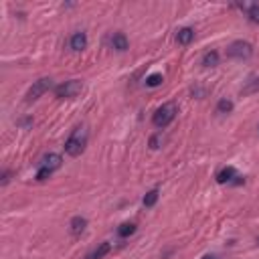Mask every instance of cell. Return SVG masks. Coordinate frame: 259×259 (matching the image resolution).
Wrapping results in <instances>:
<instances>
[{
    "instance_id": "6da1fadb",
    "label": "cell",
    "mask_w": 259,
    "mask_h": 259,
    "mask_svg": "<svg viewBox=\"0 0 259 259\" xmlns=\"http://www.w3.org/2000/svg\"><path fill=\"white\" fill-rule=\"evenodd\" d=\"M87 140H89V132L85 126H79L73 130V134L67 138V142H65V154H69L73 158L81 156L85 152V146H87Z\"/></svg>"
},
{
    "instance_id": "7a4b0ae2",
    "label": "cell",
    "mask_w": 259,
    "mask_h": 259,
    "mask_svg": "<svg viewBox=\"0 0 259 259\" xmlns=\"http://www.w3.org/2000/svg\"><path fill=\"white\" fill-rule=\"evenodd\" d=\"M61 164H63V158L59 156V154H55V152H51V154H47V156H43L41 158V162H39V168H37V180L39 182H43V180H47L55 170H59L61 168Z\"/></svg>"
},
{
    "instance_id": "3957f363",
    "label": "cell",
    "mask_w": 259,
    "mask_h": 259,
    "mask_svg": "<svg viewBox=\"0 0 259 259\" xmlns=\"http://www.w3.org/2000/svg\"><path fill=\"white\" fill-rule=\"evenodd\" d=\"M176 114H178V106H176L174 102L162 104V106L154 112V116H152V124H154L156 128L162 130V128H166V126H170V124L174 122Z\"/></svg>"
},
{
    "instance_id": "277c9868",
    "label": "cell",
    "mask_w": 259,
    "mask_h": 259,
    "mask_svg": "<svg viewBox=\"0 0 259 259\" xmlns=\"http://www.w3.org/2000/svg\"><path fill=\"white\" fill-rule=\"evenodd\" d=\"M81 91H83V81H79V79H69L55 87V95L59 100H73Z\"/></svg>"
},
{
    "instance_id": "5b68a950",
    "label": "cell",
    "mask_w": 259,
    "mask_h": 259,
    "mask_svg": "<svg viewBox=\"0 0 259 259\" xmlns=\"http://www.w3.org/2000/svg\"><path fill=\"white\" fill-rule=\"evenodd\" d=\"M227 57L237 59V61H247L253 57V45L247 41H233L227 47Z\"/></svg>"
},
{
    "instance_id": "8992f818",
    "label": "cell",
    "mask_w": 259,
    "mask_h": 259,
    "mask_svg": "<svg viewBox=\"0 0 259 259\" xmlns=\"http://www.w3.org/2000/svg\"><path fill=\"white\" fill-rule=\"evenodd\" d=\"M51 77H43V79H39V81H35L30 87H28V91H26V104H32V102H37L39 97L45 93V91H49V87H51Z\"/></svg>"
},
{
    "instance_id": "52a82bcc",
    "label": "cell",
    "mask_w": 259,
    "mask_h": 259,
    "mask_svg": "<svg viewBox=\"0 0 259 259\" xmlns=\"http://www.w3.org/2000/svg\"><path fill=\"white\" fill-rule=\"evenodd\" d=\"M69 47H71L75 53H81V51H85V49H87V35H85L83 30L73 32L71 39H69Z\"/></svg>"
},
{
    "instance_id": "ba28073f",
    "label": "cell",
    "mask_w": 259,
    "mask_h": 259,
    "mask_svg": "<svg viewBox=\"0 0 259 259\" xmlns=\"http://www.w3.org/2000/svg\"><path fill=\"white\" fill-rule=\"evenodd\" d=\"M110 45H112V49H114V51H118V53H124V51H128V49H130L128 37L124 35V32H114L112 39H110Z\"/></svg>"
},
{
    "instance_id": "9c48e42d",
    "label": "cell",
    "mask_w": 259,
    "mask_h": 259,
    "mask_svg": "<svg viewBox=\"0 0 259 259\" xmlns=\"http://www.w3.org/2000/svg\"><path fill=\"white\" fill-rule=\"evenodd\" d=\"M237 176H239V174H237L235 166H225V168L217 174V182H219V184H227V182H233Z\"/></svg>"
},
{
    "instance_id": "30bf717a",
    "label": "cell",
    "mask_w": 259,
    "mask_h": 259,
    "mask_svg": "<svg viewBox=\"0 0 259 259\" xmlns=\"http://www.w3.org/2000/svg\"><path fill=\"white\" fill-rule=\"evenodd\" d=\"M176 41H178V45H190L194 41V30L190 26L178 28L176 30Z\"/></svg>"
},
{
    "instance_id": "8fae6325",
    "label": "cell",
    "mask_w": 259,
    "mask_h": 259,
    "mask_svg": "<svg viewBox=\"0 0 259 259\" xmlns=\"http://www.w3.org/2000/svg\"><path fill=\"white\" fill-rule=\"evenodd\" d=\"M85 227H87V219L85 217H73L71 219V223H69V231H71V235H81L83 231H85Z\"/></svg>"
},
{
    "instance_id": "7c38bea8",
    "label": "cell",
    "mask_w": 259,
    "mask_h": 259,
    "mask_svg": "<svg viewBox=\"0 0 259 259\" xmlns=\"http://www.w3.org/2000/svg\"><path fill=\"white\" fill-rule=\"evenodd\" d=\"M219 61H221V57H219L217 51H207L203 55V67L213 69V67H217V65H219Z\"/></svg>"
},
{
    "instance_id": "4fadbf2b",
    "label": "cell",
    "mask_w": 259,
    "mask_h": 259,
    "mask_svg": "<svg viewBox=\"0 0 259 259\" xmlns=\"http://www.w3.org/2000/svg\"><path fill=\"white\" fill-rule=\"evenodd\" d=\"M239 8L247 12V16H249L251 22L259 24V4H239Z\"/></svg>"
},
{
    "instance_id": "5bb4252c",
    "label": "cell",
    "mask_w": 259,
    "mask_h": 259,
    "mask_svg": "<svg viewBox=\"0 0 259 259\" xmlns=\"http://www.w3.org/2000/svg\"><path fill=\"white\" fill-rule=\"evenodd\" d=\"M112 251V245L110 243H102L100 247H97V249H93L89 255H87V259H104L108 253Z\"/></svg>"
},
{
    "instance_id": "9a60e30c",
    "label": "cell",
    "mask_w": 259,
    "mask_h": 259,
    "mask_svg": "<svg viewBox=\"0 0 259 259\" xmlns=\"http://www.w3.org/2000/svg\"><path fill=\"white\" fill-rule=\"evenodd\" d=\"M259 91V77H249V81L241 87V95H251Z\"/></svg>"
},
{
    "instance_id": "2e32d148",
    "label": "cell",
    "mask_w": 259,
    "mask_h": 259,
    "mask_svg": "<svg viewBox=\"0 0 259 259\" xmlns=\"http://www.w3.org/2000/svg\"><path fill=\"white\" fill-rule=\"evenodd\" d=\"M134 233H136V223H124V225L118 227V235H120L122 239L134 235Z\"/></svg>"
},
{
    "instance_id": "e0dca14e",
    "label": "cell",
    "mask_w": 259,
    "mask_h": 259,
    "mask_svg": "<svg viewBox=\"0 0 259 259\" xmlns=\"http://www.w3.org/2000/svg\"><path fill=\"white\" fill-rule=\"evenodd\" d=\"M233 112V102L227 100V97H223V100H219L217 104V114H231Z\"/></svg>"
},
{
    "instance_id": "ac0fdd59",
    "label": "cell",
    "mask_w": 259,
    "mask_h": 259,
    "mask_svg": "<svg viewBox=\"0 0 259 259\" xmlns=\"http://www.w3.org/2000/svg\"><path fill=\"white\" fill-rule=\"evenodd\" d=\"M156 201H158V190L154 188V190L146 192V197H144V201H142V203H144V207H148V209H150V207H154V205H156Z\"/></svg>"
},
{
    "instance_id": "d6986e66",
    "label": "cell",
    "mask_w": 259,
    "mask_h": 259,
    "mask_svg": "<svg viewBox=\"0 0 259 259\" xmlns=\"http://www.w3.org/2000/svg\"><path fill=\"white\" fill-rule=\"evenodd\" d=\"M162 81H164L162 73H152V75L146 77V85L148 87H158V85H162Z\"/></svg>"
},
{
    "instance_id": "ffe728a7",
    "label": "cell",
    "mask_w": 259,
    "mask_h": 259,
    "mask_svg": "<svg viewBox=\"0 0 259 259\" xmlns=\"http://www.w3.org/2000/svg\"><path fill=\"white\" fill-rule=\"evenodd\" d=\"M160 142H162V136H152V138H150V148H152V150H158V148H160Z\"/></svg>"
},
{
    "instance_id": "44dd1931",
    "label": "cell",
    "mask_w": 259,
    "mask_h": 259,
    "mask_svg": "<svg viewBox=\"0 0 259 259\" xmlns=\"http://www.w3.org/2000/svg\"><path fill=\"white\" fill-rule=\"evenodd\" d=\"M8 180H10V172H8V170H4V172H2V182H0V184L6 186V184H8Z\"/></svg>"
},
{
    "instance_id": "7402d4cb",
    "label": "cell",
    "mask_w": 259,
    "mask_h": 259,
    "mask_svg": "<svg viewBox=\"0 0 259 259\" xmlns=\"http://www.w3.org/2000/svg\"><path fill=\"white\" fill-rule=\"evenodd\" d=\"M203 259H219V257H217V255H205Z\"/></svg>"
},
{
    "instance_id": "603a6c76",
    "label": "cell",
    "mask_w": 259,
    "mask_h": 259,
    "mask_svg": "<svg viewBox=\"0 0 259 259\" xmlns=\"http://www.w3.org/2000/svg\"><path fill=\"white\" fill-rule=\"evenodd\" d=\"M257 243H259V237H257Z\"/></svg>"
}]
</instances>
